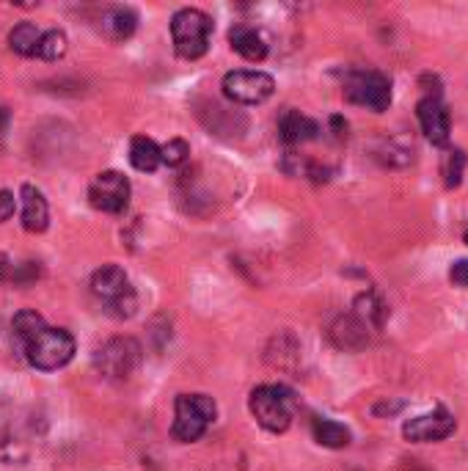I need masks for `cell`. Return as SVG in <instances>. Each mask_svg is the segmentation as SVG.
<instances>
[{"instance_id": "cell-13", "label": "cell", "mask_w": 468, "mask_h": 471, "mask_svg": "<svg viewBox=\"0 0 468 471\" xmlns=\"http://www.w3.org/2000/svg\"><path fill=\"white\" fill-rule=\"evenodd\" d=\"M279 135L282 141L295 147V144H306V141H314L320 135V124L309 116L297 114V110H284L282 119H279Z\"/></svg>"}, {"instance_id": "cell-22", "label": "cell", "mask_w": 468, "mask_h": 471, "mask_svg": "<svg viewBox=\"0 0 468 471\" xmlns=\"http://www.w3.org/2000/svg\"><path fill=\"white\" fill-rule=\"evenodd\" d=\"M36 55H39V59H44V61L64 59V55H67V34L64 31H47V34H42Z\"/></svg>"}, {"instance_id": "cell-18", "label": "cell", "mask_w": 468, "mask_h": 471, "mask_svg": "<svg viewBox=\"0 0 468 471\" xmlns=\"http://www.w3.org/2000/svg\"><path fill=\"white\" fill-rule=\"evenodd\" d=\"M314 441L328 450H342L350 444V430L342 425V422H334V419H317L314 422Z\"/></svg>"}, {"instance_id": "cell-6", "label": "cell", "mask_w": 468, "mask_h": 471, "mask_svg": "<svg viewBox=\"0 0 468 471\" xmlns=\"http://www.w3.org/2000/svg\"><path fill=\"white\" fill-rule=\"evenodd\" d=\"M345 97L353 105H361V108L375 110V114H383V110L392 105V83L389 77L375 69L353 72L345 83Z\"/></svg>"}, {"instance_id": "cell-26", "label": "cell", "mask_w": 468, "mask_h": 471, "mask_svg": "<svg viewBox=\"0 0 468 471\" xmlns=\"http://www.w3.org/2000/svg\"><path fill=\"white\" fill-rule=\"evenodd\" d=\"M449 279H452V284H457V287H465V290H468V259H460V262H455V265H452V270H449Z\"/></svg>"}, {"instance_id": "cell-23", "label": "cell", "mask_w": 468, "mask_h": 471, "mask_svg": "<svg viewBox=\"0 0 468 471\" xmlns=\"http://www.w3.org/2000/svg\"><path fill=\"white\" fill-rule=\"evenodd\" d=\"M463 169H465V152L463 149H452L444 157V182L447 188H457L463 182Z\"/></svg>"}, {"instance_id": "cell-8", "label": "cell", "mask_w": 468, "mask_h": 471, "mask_svg": "<svg viewBox=\"0 0 468 471\" xmlns=\"http://www.w3.org/2000/svg\"><path fill=\"white\" fill-rule=\"evenodd\" d=\"M130 180L119 172H102L94 177L91 188H89V202L94 210L107 212V215H119L127 210L130 204Z\"/></svg>"}, {"instance_id": "cell-25", "label": "cell", "mask_w": 468, "mask_h": 471, "mask_svg": "<svg viewBox=\"0 0 468 471\" xmlns=\"http://www.w3.org/2000/svg\"><path fill=\"white\" fill-rule=\"evenodd\" d=\"M17 210V199H14V193L12 190H0V224L4 220H9Z\"/></svg>"}, {"instance_id": "cell-24", "label": "cell", "mask_w": 468, "mask_h": 471, "mask_svg": "<svg viewBox=\"0 0 468 471\" xmlns=\"http://www.w3.org/2000/svg\"><path fill=\"white\" fill-rule=\"evenodd\" d=\"M190 155V147L182 141V138H174V141H169L165 147H160V157L165 165H171V169H177V165H182Z\"/></svg>"}, {"instance_id": "cell-28", "label": "cell", "mask_w": 468, "mask_h": 471, "mask_svg": "<svg viewBox=\"0 0 468 471\" xmlns=\"http://www.w3.org/2000/svg\"><path fill=\"white\" fill-rule=\"evenodd\" d=\"M6 124H9V110H6V108H0V132L6 130Z\"/></svg>"}, {"instance_id": "cell-2", "label": "cell", "mask_w": 468, "mask_h": 471, "mask_svg": "<svg viewBox=\"0 0 468 471\" xmlns=\"http://www.w3.org/2000/svg\"><path fill=\"white\" fill-rule=\"evenodd\" d=\"M212 36V20L199 9H182L171 20V39L179 59L185 61H199L210 50Z\"/></svg>"}, {"instance_id": "cell-1", "label": "cell", "mask_w": 468, "mask_h": 471, "mask_svg": "<svg viewBox=\"0 0 468 471\" xmlns=\"http://www.w3.org/2000/svg\"><path fill=\"white\" fill-rule=\"evenodd\" d=\"M22 355L28 358V364L42 370V372H52L61 370L72 362L75 355V339L69 331L64 328H50L47 323L36 331L34 337H28L20 345Z\"/></svg>"}, {"instance_id": "cell-29", "label": "cell", "mask_w": 468, "mask_h": 471, "mask_svg": "<svg viewBox=\"0 0 468 471\" xmlns=\"http://www.w3.org/2000/svg\"><path fill=\"white\" fill-rule=\"evenodd\" d=\"M465 243H468V232H465Z\"/></svg>"}, {"instance_id": "cell-27", "label": "cell", "mask_w": 468, "mask_h": 471, "mask_svg": "<svg viewBox=\"0 0 468 471\" xmlns=\"http://www.w3.org/2000/svg\"><path fill=\"white\" fill-rule=\"evenodd\" d=\"M330 124H334V130H337V135H345V130H347V124L342 122V116H334V119H330Z\"/></svg>"}, {"instance_id": "cell-4", "label": "cell", "mask_w": 468, "mask_h": 471, "mask_svg": "<svg viewBox=\"0 0 468 471\" xmlns=\"http://www.w3.org/2000/svg\"><path fill=\"white\" fill-rule=\"evenodd\" d=\"M254 419L270 430V433H284L292 425V413H295V400L284 389V386H259L251 392L248 400Z\"/></svg>"}, {"instance_id": "cell-3", "label": "cell", "mask_w": 468, "mask_h": 471, "mask_svg": "<svg viewBox=\"0 0 468 471\" xmlns=\"http://www.w3.org/2000/svg\"><path fill=\"white\" fill-rule=\"evenodd\" d=\"M91 292L105 303L107 315H114L119 320L135 315L138 298L127 282V273L119 265H102L91 279Z\"/></svg>"}, {"instance_id": "cell-20", "label": "cell", "mask_w": 468, "mask_h": 471, "mask_svg": "<svg viewBox=\"0 0 468 471\" xmlns=\"http://www.w3.org/2000/svg\"><path fill=\"white\" fill-rule=\"evenodd\" d=\"M355 317L364 320L369 328H380L385 320V307L375 295H358L355 300Z\"/></svg>"}, {"instance_id": "cell-15", "label": "cell", "mask_w": 468, "mask_h": 471, "mask_svg": "<svg viewBox=\"0 0 468 471\" xmlns=\"http://www.w3.org/2000/svg\"><path fill=\"white\" fill-rule=\"evenodd\" d=\"M229 42H232V50L237 55H242L245 61L259 64V61L267 59V44L259 36L257 28H251V25H234L229 31Z\"/></svg>"}, {"instance_id": "cell-7", "label": "cell", "mask_w": 468, "mask_h": 471, "mask_svg": "<svg viewBox=\"0 0 468 471\" xmlns=\"http://www.w3.org/2000/svg\"><path fill=\"white\" fill-rule=\"evenodd\" d=\"M275 80L259 69H237L224 77V94L237 105H262L273 97Z\"/></svg>"}, {"instance_id": "cell-10", "label": "cell", "mask_w": 468, "mask_h": 471, "mask_svg": "<svg viewBox=\"0 0 468 471\" xmlns=\"http://www.w3.org/2000/svg\"><path fill=\"white\" fill-rule=\"evenodd\" d=\"M457 422L447 408H435L424 417H413L402 425V435L413 444H430V441H444L455 433Z\"/></svg>"}, {"instance_id": "cell-16", "label": "cell", "mask_w": 468, "mask_h": 471, "mask_svg": "<svg viewBox=\"0 0 468 471\" xmlns=\"http://www.w3.org/2000/svg\"><path fill=\"white\" fill-rule=\"evenodd\" d=\"M99 28H102V34L107 39H114V42H124L135 34V28H138V17L132 9H124V6H114V9H107L99 20Z\"/></svg>"}, {"instance_id": "cell-19", "label": "cell", "mask_w": 468, "mask_h": 471, "mask_svg": "<svg viewBox=\"0 0 468 471\" xmlns=\"http://www.w3.org/2000/svg\"><path fill=\"white\" fill-rule=\"evenodd\" d=\"M39 42H42V34H39V28L34 22H20L9 34V47L17 55H36Z\"/></svg>"}, {"instance_id": "cell-9", "label": "cell", "mask_w": 468, "mask_h": 471, "mask_svg": "<svg viewBox=\"0 0 468 471\" xmlns=\"http://www.w3.org/2000/svg\"><path fill=\"white\" fill-rule=\"evenodd\" d=\"M138 362H141V345L130 337H116L99 347L97 353V367L107 378H127Z\"/></svg>"}, {"instance_id": "cell-12", "label": "cell", "mask_w": 468, "mask_h": 471, "mask_svg": "<svg viewBox=\"0 0 468 471\" xmlns=\"http://www.w3.org/2000/svg\"><path fill=\"white\" fill-rule=\"evenodd\" d=\"M20 199H22V227L25 232H44L50 224V207L47 199L42 196V190H36L34 185H22L20 190Z\"/></svg>"}, {"instance_id": "cell-21", "label": "cell", "mask_w": 468, "mask_h": 471, "mask_svg": "<svg viewBox=\"0 0 468 471\" xmlns=\"http://www.w3.org/2000/svg\"><path fill=\"white\" fill-rule=\"evenodd\" d=\"M42 325H44V317H42V315H36V312H31V309L20 312V315L14 317V323H12V334H14L17 347H20L28 337H34Z\"/></svg>"}, {"instance_id": "cell-11", "label": "cell", "mask_w": 468, "mask_h": 471, "mask_svg": "<svg viewBox=\"0 0 468 471\" xmlns=\"http://www.w3.org/2000/svg\"><path fill=\"white\" fill-rule=\"evenodd\" d=\"M416 114H419V122H422L427 141L432 147H447L452 124H449V110H447L444 102H440V97H424L416 108Z\"/></svg>"}, {"instance_id": "cell-17", "label": "cell", "mask_w": 468, "mask_h": 471, "mask_svg": "<svg viewBox=\"0 0 468 471\" xmlns=\"http://www.w3.org/2000/svg\"><path fill=\"white\" fill-rule=\"evenodd\" d=\"M130 163H132V169L138 172H144V174H152L160 169V147L152 141V138L147 135H135L132 141H130Z\"/></svg>"}, {"instance_id": "cell-14", "label": "cell", "mask_w": 468, "mask_h": 471, "mask_svg": "<svg viewBox=\"0 0 468 471\" xmlns=\"http://www.w3.org/2000/svg\"><path fill=\"white\" fill-rule=\"evenodd\" d=\"M369 331L372 328L364 320H358L355 315H347L334 323V328H330V339H334V345L342 350H361L369 342Z\"/></svg>"}, {"instance_id": "cell-5", "label": "cell", "mask_w": 468, "mask_h": 471, "mask_svg": "<svg viewBox=\"0 0 468 471\" xmlns=\"http://www.w3.org/2000/svg\"><path fill=\"white\" fill-rule=\"evenodd\" d=\"M215 419V403L207 395H179L174 403V427L171 435L182 444L199 441L210 422Z\"/></svg>"}]
</instances>
